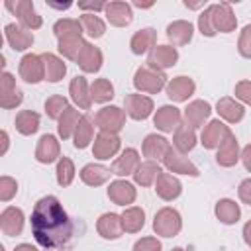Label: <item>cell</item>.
I'll list each match as a JSON object with an SVG mask.
<instances>
[{"label": "cell", "instance_id": "cell-1", "mask_svg": "<svg viewBox=\"0 0 251 251\" xmlns=\"http://www.w3.org/2000/svg\"><path fill=\"white\" fill-rule=\"evenodd\" d=\"M31 233L33 239L45 251H61L71 245L75 226L57 196H43L31 210Z\"/></svg>", "mask_w": 251, "mask_h": 251}, {"label": "cell", "instance_id": "cell-2", "mask_svg": "<svg viewBox=\"0 0 251 251\" xmlns=\"http://www.w3.org/2000/svg\"><path fill=\"white\" fill-rule=\"evenodd\" d=\"M167 75L163 71L151 69L147 65L137 67L135 75H133V86L137 88L139 94H157L163 88H167Z\"/></svg>", "mask_w": 251, "mask_h": 251}, {"label": "cell", "instance_id": "cell-3", "mask_svg": "<svg viewBox=\"0 0 251 251\" xmlns=\"http://www.w3.org/2000/svg\"><path fill=\"white\" fill-rule=\"evenodd\" d=\"M182 229V218L178 214V210L165 206L161 208L155 218H153V231L161 237H175L178 235Z\"/></svg>", "mask_w": 251, "mask_h": 251}, {"label": "cell", "instance_id": "cell-4", "mask_svg": "<svg viewBox=\"0 0 251 251\" xmlns=\"http://www.w3.org/2000/svg\"><path fill=\"white\" fill-rule=\"evenodd\" d=\"M4 6H6V10H10L18 18V22H20L22 27L33 31V29H39L43 25V18L35 12L31 0H16V2L8 0Z\"/></svg>", "mask_w": 251, "mask_h": 251}, {"label": "cell", "instance_id": "cell-5", "mask_svg": "<svg viewBox=\"0 0 251 251\" xmlns=\"http://www.w3.org/2000/svg\"><path fill=\"white\" fill-rule=\"evenodd\" d=\"M126 110H122L120 106H104L96 112L94 124L104 133H120L126 126Z\"/></svg>", "mask_w": 251, "mask_h": 251}, {"label": "cell", "instance_id": "cell-6", "mask_svg": "<svg viewBox=\"0 0 251 251\" xmlns=\"http://www.w3.org/2000/svg\"><path fill=\"white\" fill-rule=\"evenodd\" d=\"M18 73H20V78L27 84H37L45 80V65L41 61V55H35V53L24 55L20 59Z\"/></svg>", "mask_w": 251, "mask_h": 251}, {"label": "cell", "instance_id": "cell-7", "mask_svg": "<svg viewBox=\"0 0 251 251\" xmlns=\"http://www.w3.org/2000/svg\"><path fill=\"white\" fill-rule=\"evenodd\" d=\"M124 110H126V114H127L131 120L143 122V120H147V118L153 114L155 104H153V100H151L149 96L135 92V94H127V96L124 98Z\"/></svg>", "mask_w": 251, "mask_h": 251}, {"label": "cell", "instance_id": "cell-8", "mask_svg": "<svg viewBox=\"0 0 251 251\" xmlns=\"http://www.w3.org/2000/svg\"><path fill=\"white\" fill-rule=\"evenodd\" d=\"M210 14H212V24L216 33H231L237 27V18L227 2L220 4H210Z\"/></svg>", "mask_w": 251, "mask_h": 251}, {"label": "cell", "instance_id": "cell-9", "mask_svg": "<svg viewBox=\"0 0 251 251\" xmlns=\"http://www.w3.org/2000/svg\"><path fill=\"white\" fill-rule=\"evenodd\" d=\"M182 124V112L176 106L165 104L159 106L153 114V126L163 133H175V129Z\"/></svg>", "mask_w": 251, "mask_h": 251}, {"label": "cell", "instance_id": "cell-10", "mask_svg": "<svg viewBox=\"0 0 251 251\" xmlns=\"http://www.w3.org/2000/svg\"><path fill=\"white\" fill-rule=\"evenodd\" d=\"M161 163H163V167H165L169 173H173V175H186V176H198V175H200L198 167H196L188 157H184L182 153H178L175 147L169 149V153L163 157Z\"/></svg>", "mask_w": 251, "mask_h": 251}, {"label": "cell", "instance_id": "cell-11", "mask_svg": "<svg viewBox=\"0 0 251 251\" xmlns=\"http://www.w3.org/2000/svg\"><path fill=\"white\" fill-rule=\"evenodd\" d=\"M178 61V51L173 45H157L149 51L147 55V67L157 69V71H167L171 67H175Z\"/></svg>", "mask_w": 251, "mask_h": 251}, {"label": "cell", "instance_id": "cell-12", "mask_svg": "<svg viewBox=\"0 0 251 251\" xmlns=\"http://www.w3.org/2000/svg\"><path fill=\"white\" fill-rule=\"evenodd\" d=\"M120 147H122V139H120L118 133H104V131H100L94 137L92 155L98 161H108L110 157H114L120 151Z\"/></svg>", "mask_w": 251, "mask_h": 251}, {"label": "cell", "instance_id": "cell-13", "mask_svg": "<svg viewBox=\"0 0 251 251\" xmlns=\"http://www.w3.org/2000/svg\"><path fill=\"white\" fill-rule=\"evenodd\" d=\"M231 133V129L222 122V120H212L202 127L200 133V143L204 145V149H218L222 145V141Z\"/></svg>", "mask_w": 251, "mask_h": 251}, {"label": "cell", "instance_id": "cell-14", "mask_svg": "<svg viewBox=\"0 0 251 251\" xmlns=\"http://www.w3.org/2000/svg\"><path fill=\"white\" fill-rule=\"evenodd\" d=\"M61 159V145L59 139L51 133H45L39 137L37 147H35V161L41 165H51Z\"/></svg>", "mask_w": 251, "mask_h": 251}, {"label": "cell", "instance_id": "cell-15", "mask_svg": "<svg viewBox=\"0 0 251 251\" xmlns=\"http://www.w3.org/2000/svg\"><path fill=\"white\" fill-rule=\"evenodd\" d=\"M106 194H108V198H110L114 204L124 206V208L129 206V204H133L135 198H137V190H135V186H133L129 180H126V178H118V180L110 182Z\"/></svg>", "mask_w": 251, "mask_h": 251}, {"label": "cell", "instance_id": "cell-16", "mask_svg": "<svg viewBox=\"0 0 251 251\" xmlns=\"http://www.w3.org/2000/svg\"><path fill=\"white\" fill-rule=\"evenodd\" d=\"M96 231L102 239H120L124 235V222H122V214H114V212H106L98 218L96 222Z\"/></svg>", "mask_w": 251, "mask_h": 251}, {"label": "cell", "instance_id": "cell-17", "mask_svg": "<svg viewBox=\"0 0 251 251\" xmlns=\"http://www.w3.org/2000/svg\"><path fill=\"white\" fill-rule=\"evenodd\" d=\"M104 16H106V20H108L110 25H114V27H126L133 20L131 4L122 2V0L108 2L106 4V10H104Z\"/></svg>", "mask_w": 251, "mask_h": 251}, {"label": "cell", "instance_id": "cell-18", "mask_svg": "<svg viewBox=\"0 0 251 251\" xmlns=\"http://www.w3.org/2000/svg\"><path fill=\"white\" fill-rule=\"evenodd\" d=\"M194 90H196V82L184 75L171 78L167 82V88H165L169 100H173V102H186L194 94Z\"/></svg>", "mask_w": 251, "mask_h": 251}, {"label": "cell", "instance_id": "cell-19", "mask_svg": "<svg viewBox=\"0 0 251 251\" xmlns=\"http://www.w3.org/2000/svg\"><path fill=\"white\" fill-rule=\"evenodd\" d=\"M171 147L173 145L169 143L167 137H163L159 133H149V135H145V139L141 143V153H143V157H147V161L159 163V161H163V157L169 153Z\"/></svg>", "mask_w": 251, "mask_h": 251}, {"label": "cell", "instance_id": "cell-20", "mask_svg": "<svg viewBox=\"0 0 251 251\" xmlns=\"http://www.w3.org/2000/svg\"><path fill=\"white\" fill-rule=\"evenodd\" d=\"M4 37L14 51H25L33 45V33L29 29L22 27L20 24H6L4 25Z\"/></svg>", "mask_w": 251, "mask_h": 251}, {"label": "cell", "instance_id": "cell-21", "mask_svg": "<svg viewBox=\"0 0 251 251\" xmlns=\"http://www.w3.org/2000/svg\"><path fill=\"white\" fill-rule=\"evenodd\" d=\"M155 192L161 200L173 202L180 196L182 192V182L173 175V173H161L155 180Z\"/></svg>", "mask_w": 251, "mask_h": 251}, {"label": "cell", "instance_id": "cell-22", "mask_svg": "<svg viewBox=\"0 0 251 251\" xmlns=\"http://www.w3.org/2000/svg\"><path fill=\"white\" fill-rule=\"evenodd\" d=\"M24 222H25L24 212L20 208H16V206H8L0 214V229L8 237L20 235L24 231Z\"/></svg>", "mask_w": 251, "mask_h": 251}, {"label": "cell", "instance_id": "cell-23", "mask_svg": "<svg viewBox=\"0 0 251 251\" xmlns=\"http://www.w3.org/2000/svg\"><path fill=\"white\" fill-rule=\"evenodd\" d=\"M216 112H218V116L224 122H227V124H239L243 120V116H245V106L239 100L231 98V96H224V98H220L216 102Z\"/></svg>", "mask_w": 251, "mask_h": 251}, {"label": "cell", "instance_id": "cell-24", "mask_svg": "<svg viewBox=\"0 0 251 251\" xmlns=\"http://www.w3.org/2000/svg\"><path fill=\"white\" fill-rule=\"evenodd\" d=\"M210 114H212V106L206 100H192L184 108L182 118H184V124L196 129V127H204V122L210 118Z\"/></svg>", "mask_w": 251, "mask_h": 251}, {"label": "cell", "instance_id": "cell-25", "mask_svg": "<svg viewBox=\"0 0 251 251\" xmlns=\"http://www.w3.org/2000/svg\"><path fill=\"white\" fill-rule=\"evenodd\" d=\"M139 163H141V159H139L137 149L127 147L112 163V175H116V176H129V175L135 173V169L139 167Z\"/></svg>", "mask_w": 251, "mask_h": 251}, {"label": "cell", "instance_id": "cell-26", "mask_svg": "<svg viewBox=\"0 0 251 251\" xmlns=\"http://www.w3.org/2000/svg\"><path fill=\"white\" fill-rule=\"evenodd\" d=\"M239 157H241L239 143H237L235 135L229 133V135L222 141V145L218 147V151H216V163H218L220 167H233V165L239 161Z\"/></svg>", "mask_w": 251, "mask_h": 251}, {"label": "cell", "instance_id": "cell-27", "mask_svg": "<svg viewBox=\"0 0 251 251\" xmlns=\"http://www.w3.org/2000/svg\"><path fill=\"white\" fill-rule=\"evenodd\" d=\"M69 94L71 100L75 102V106H78L80 110H90L92 106V96H90V84L86 82L84 76H75L69 84Z\"/></svg>", "mask_w": 251, "mask_h": 251}, {"label": "cell", "instance_id": "cell-28", "mask_svg": "<svg viewBox=\"0 0 251 251\" xmlns=\"http://www.w3.org/2000/svg\"><path fill=\"white\" fill-rule=\"evenodd\" d=\"M194 35V25L186 20H175L167 25V39L173 45H188Z\"/></svg>", "mask_w": 251, "mask_h": 251}, {"label": "cell", "instance_id": "cell-29", "mask_svg": "<svg viewBox=\"0 0 251 251\" xmlns=\"http://www.w3.org/2000/svg\"><path fill=\"white\" fill-rule=\"evenodd\" d=\"M153 47H157V31L153 27H143V29L135 31L129 39V49L133 55L149 53Z\"/></svg>", "mask_w": 251, "mask_h": 251}, {"label": "cell", "instance_id": "cell-30", "mask_svg": "<svg viewBox=\"0 0 251 251\" xmlns=\"http://www.w3.org/2000/svg\"><path fill=\"white\" fill-rule=\"evenodd\" d=\"M102 63H104V55H102L100 47H96L92 43H86L82 53L76 59V65L82 69V73H98Z\"/></svg>", "mask_w": 251, "mask_h": 251}, {"label": "cell", "instance_id": "cell-31", "mask_svg": "<svg viewBox=\"0 0 251 251\" xmlns=\"http://www.w3.org/2000/svg\"><path fill=\"white\" fill-rule=\"evenodd\" d=\"M196 143H198V137H196V131H194V127H190L188 124H180L176 129H175V133H173V147L178 151V153H188V151H192L194 147H196Z\"/></svg>", "mask_w": 251, "mask_h": 251}, {"label": "cell", "instance_id": "cell-32", "mask_svg": "<svg viewBox=\"0 0 251 251\" xmlns=\"http://www.w3.org/2000/svg\"><path fill=\"white\" fill-rule=\"evenodd\" d=\"M78 175H80V180L86 186H100L110 178L112 169H108V167H104L100 163H88V165H84L80 169Z\"/></svg>", "mask_w": 251, "mask_h": 251}, {"label": "cell", "instance_id": "cell-33", "mask_svg": "<svg viewBox=\"0 0 251 251\" xmlns=\"http://www.w3.org/2000/svg\"><path fill=\"white\" fill-rule=\"evenodd\" d=\"M214 214H216V218H218L222 224L233 226V224H237L239 218H241V208H239V204H237L235 200H231V198H222V200L216 202Z\"/></svg>", "mask_w": 251, "mask_h": 251}, {"label": "cell", "instance_id": "cell-34", "mask_svg": "<svg viewBox=\"0 0 251 251\" xmlns=\"http://www.w3.org/2000/svg\"><path fill=\"white\" fill-rule=\"evenodd\" d=\"M41 61L45 65V80L47 82H59L63 80V76L67 75V65L61 57H57L55 53H41Z\"/></svg>", "mask_w": 251, "mask_h": 251}, {"label": "cell", "instance_id": "cell-35", "mask_svg": "<svg viewBox=\"0 0 251 251\" xmlns=\"http://www.w3.org/2000/svg\"><path fill=\"white\" fill-rule=\"evenodd\" d=\"M80 120H82V116L78 114V110H76L75 106H69V108L63 112V116L59 118V122H57L59 137H61V139H71V137L75 135V131H76V127H78V124H80Z\"/></svg>", "mask_w": 251, "mask_h": 251}, {"label": "cell", "instance_id": "cell-36", "mask_svg": "<svg viewBox=\"0 0 251 251\" xmlns=\"http://www.w3.org/2000/svg\"><path fill=\"white\" fill-rule=\"evenodd\" d=\"M161 173L163 171H161V167H159L157 161H141L139 167L135 169V173L131 176H133L135 184H139V186H151V184H155V180H157V176Z\"/></svg>", "mask_w": 251, "mask_h": 251}, {"label": "cell", "instance_id": "cell-37", "mask_svg": "<svg viewBox=\"0 0 251 251\" xmlns=\"http://www.w3.org/2000/svg\"><path fill=\"white\" fill-rule=\"evenodd\" d=\"M53 33H55L57 41H61V39H69V37H82L84 29H82L80 20L61 18L53 24Z\"/></svg>", "mask_w": 251, "mask_h": 251}, {"label": "cell", "instance_id": "cell-38", "mask_svg": "<svg viewBox=\"0 0 251 251\" xmlns=\"http://www.w3.org/2000/svg\"><path fill=\"white\" fill-rule=\"evenodd\" d=\"M122 222H124V231L126 233H137L145 226V212L139 206H127L122 212Z\"/></svg>", "mask_w": 251, "mask_h": 251}, {"label": "cell", "instance_id": "cell-39", "mask_svg": "<svg viewBox=\"0 0 251 251\" xmlns=\"http://www.w3.org/2000/svg\"><path fill=\"white\" fill-rule=\"evenodd\" d=\"M39 122H41V118H39L37 112H33V110H22L16 116V129L22 135H33L39 129Z\"/></svg>", "mask_w": 251, "mask_h": 251}, {"label": "cell", "instance_id": "cell-40", "mask_svg": "<svg viewBox=\"0 0 251 251\" xmlns=\"http://www.w3.org/2000/svg\"><path fill=\"white\" fill-rule=\"evenodd\" d=\"M94 139V126H92V120L88 116H82L75 135H73V145L75 149H86Z\"/></svg>", "mask_w": 251, "mask_h": 251}, {"label": "cell", "instance_id": "cell-41", "mask_svg": "<svg viewBox=\"0 0 251 251\" xmlns=\"http://www.w3.org/2000/svg\"><path fill=\"white\" fill-rule=\"evenodd\" d=\"M78 20L82 24L84 33L90 39H100L106 33V24H104V20L100 16H96V14H82Z\"/></svg>", "mask_w": 251, "mask_h": 251}, {"label": "cell", "instance_id": "cell-42", "mask_svg": "<svg viewBox=\"0 0 251 251\" xmlns=\"http://www.w3.org/2000/svg\"><path fill=\"white\" fill-rule=\"evenodd\" d=\"M90 96L96 104H106L114 98V84L108 78H96L90 84Z\"/></svg>", "mask_w": 251, "mask_h": 251}, {"label": "cell", "instance_id": "cell-43", "mask_svg": "<svg viewBox=\"0 0 251 251\" xmlns=\"http://www.w3.org/2000/svg\"><path fill=\"white\" fill-rule=\"evenodd\" d=\"M75 175H76V169H75V163L69 159V157H61L57 161V169H55V178H57V184L59 186H71L73 180H75Z\"/></svg>", "mask_w": 251, "mask_h": 251}, {"label": "cell", "instance_id": "cell-44", "mask_svg": "<svg viewBox=\"0 0 251 251\" xmlns=\"http://www.w3.org/2000/svg\"><path fill=\"white\" fill-rule=\"evenodd\" d=\"M86 43H88V41H84L82 37H69V39H61L59 45H57V49H59V53H61L65 59L76 61Z\"/></svg>", "mask_w": 251, "mask_h": 251}, {"label": "cell", "instance_id": "cell-45", "mask_svg": "<svg viewBox=\"0 0 251 251\" xmlns=\"http://www.w3.org/2000/svg\"><path fill=\"white\" fill-rule=\"evenodd\" d=\"M43 106H45V114H47V118L59 122V118L63 116V112L69 108V102H67V98L61 96V94H53V96H49V98L45 100Z\"/></svg>", "mask_w": 251, "mask_h": 251}, {"label": "cell", "instance_id": "cell-46", "mask_svg": "<svg viewBox=\"0 0 251 251\" xmlns=\"http://www.w3.org/2000/svg\"><path fill=\"white\" fill-rule=\"evenodd\" d=\"M18 194V180L12 176H0V200L10 202Z\"/></svg>", "mask_w": 251, "mask_h": 251}, {"label": "cell", "instance_id": "cell-47", "mask_svg": "<svg viewBox=\"0 0 251 251\" xmlns=\"http://www.w3.org/2000/svg\"><path fill=\"white\" fill-rule=\"evenodd\" d=\"M198 29L202 35L206 37H214L216 35V29H214V24H212V14H210V6H206L200 16H198Z\"/></svg>", "mask_w": 251, "mask_h": 251}, {"label": "cell", "instance_id": "cell-48", "mask_svg": "<svg viewBox=\"0 0 251 251\" xmlns=\"http://www.w3.org/2000/svg\"><path fill=\"white\" fill-rule=\"evenodd\" d=\"M237 51L241 57L245 59H251V24H247L241 33H239V39H237Z\"/></svg>", "mask_w": 251, "mask_h": 251}, {"label": "cell", "instance_id": "cell-49", "mask_svg": "<svg viewBox=\"0 0 251 251\" xmlns=\"http://www.w3.org/2000/svg\"><path fill=\"white\" fill-rule=\"evenodd\" d=\"M161 249H163L161 241L157 237H153V235L141 237V239H137L133 243V251H161Z\"/></svg>", "mask_w": 251, "mask_h": 251}, {"label": "cell", "instance_id": "cell-50", "mask_svg": "<svg viewBox=\"0 0 251 251\" xmlns=\"http://www.w3.org/2000/svg\"><path fill=\"white\" fill-rule=\"evenodd\" d=\"M233 94H235V100L251 106V80H239L233 88Z\"/></svg>", "mask_w": 251, "mask_h": 251}, {"label": "cell", "instance_id": "cell-51", "mask_svg": "<svg viewBox=\"0 0 251 251\" xmlns=\"http://www.w3.org/2000/svg\"><path fill=\"white\" fill-rule=\"evenodd\" d=\"M22 100H24V92H22L20 88H16L14 92H10V94H6V96H0V106H2L4 110H12V108L20 106Z\"/></svg>", "mask_w": 251, "mask_h": 251}, {"label": "cell", "instance_id": "cell-52", "mask_svg": "<svg viewBox=\"0 0 251 251\" xmlns=\"http://www.w3.org/2000/svg\"><path fill=\"white\" fill-rule=\"evenodd\" d=\"M16 88H18V86H16L14 75L8 73V71H4L2 76H0V96H6V94H10V92H14Z\"/></svg>", "mask_w": 251, "mask_h": 251}, {"label": "cell", "instance_id": "cell-53", "mask_svg": "<svg viewBox=\"0 0 251 251\" xmlns=\"http://www.w3.org/2000/svg\"><path fill=\"white\" fill-rule=\"evenodd\" d=\"M237 196H239V200H241L243 204L251 206V178H245V180L239 182V186H237Z\"/></svg>", "mask_w": 251, "mask_h": 251}, {"label": "cell", "instance_id": "cell-54", "mask_svg": "<svg viewBox=\"0 0 251 251\" xmlns=\"http://www.w3.org/2000/svg\"><path fill=\"white\" fill-rule=\"evenodd\" d=\"M108 2H78V8L82 10V14H96L100 10H106Z\"/></svg>", "mask_w": 251, "mask_h": 251}, {"label": "cell", "instance_id": "cell-55", "mask_svg": "<svg viewBox=\"0 0 251 251\" xmlns=\"http://www.w3.org/2000/svg\"><path fill=\"white\" fill-rule=\"evenodd\" d=\"M241 163H243V167H245V171H249L251 173V143H247L243 149H241Z\"/></svg>", "mask_w": 251, "mask_h": 251}, {"label": "cell", "instance_id": "cell-56", "mask_svg": "<svg viewBox=\"0 0 251 251\" xmlns=\"http://www.w3.org/2000/svg\"><path fill=\"white\" fill-rule=\"evenodd\" d=\"M243 241L251 247V220L245 222V226H243Z\"/></svg>", "mask_w": 251, "mask_h": 251}, {"label": "cell", "instance_id": "cell-57", "mask_svg": "<svg viewBox=\"0 0 251 251\" xmlns=\"http://www.w3.org/2000/svg\"><path fill=\"white\" fill-rule=\"evenodd\" d=\"M8 147H10V137H8V131L2 129V149H0V155H6Z\"/></svg>", "mask_w": 251, "mask_h": 251}, {"label": "cell", "instance_id": "cell-58", "mask_svg": "<svg viewBox=\"0 0 251 251\" xmlns=\"http://www.w3.org/2000/svg\"><path fill=\"white\" fill-rule=\"evenodd\" d=\"M47 6H49V8H57V10H67V8H71L73 4H71V2H47Z\"/></svg>", "mask_w": 251, "mask_h": 251}, {"label": "cell", "instance_id": "cell-59", "mask_svg": "<svg viewBox=\"0 0 251 251\" xmlns=\"http://www.w3.org/2000/svg\"><path fill=\"white\" fill-rule=\"evenodd\" d=\"M14 251H37V247L31 245V243H20V245L14 247Z\"/></svg>", "mask_w": 251, "mask_h": 251}, {"label": "cell", "instance_id": "cell-60", "mask_svg": "<svg viewBox=\"0 0 251 251\" xmlns=\"http://www.w3.org/2000/svg\"><path fill=\"white\" fill-rule=\"evenodd\" d=\"M171 251H184V249H182V247H173Z\"/></svg>", "mask_w": 251, "mask_h": 251}]
</instances>
